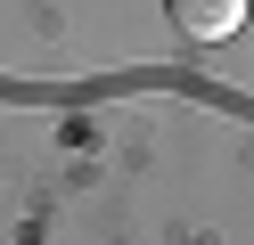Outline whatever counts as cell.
<instances>
[{
    "instance_id": "1",
    "label": "cell",
    "mask_w": 254,
    "mask_h": 245,
    "mask_svg": "<svg viewBox=\"0 0 254 245\" xmlns=\"http://www.w3.org/2000/svg\"><path fill=\"white\" fill-rule=\"evenodd\" d=\"M238 16H246V0H172V25L189 41H230Z\"/></svg>"
}]
</instances>
